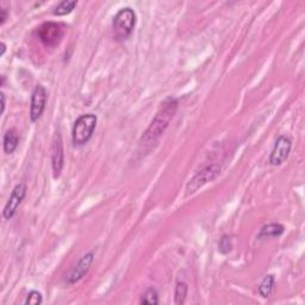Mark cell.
<instances>
[{
  "instance_id": "6da1fadb",
  "label": "cell",
  "mask_w": 305,
  "mask_h": 305,
  "mask_svg": "<svg viewBox=\"0 0 305 305\" xmlns=\"http://www.w3.org/2000/svg\"><path fill=\"white\" fill-rule=\"evenodd\" d=\"M179 106V100L173 97H170L161 104L160 110L157 111L155 117L150 122L149 127L143 132L141 138V145L143 146H154L159 141L161 136L165 134L167 128L170 127L171 122L177 113Z\"/></svg>"
},
{
  "instance_id": "7a4b0ae2",
  "label": "cell",
  "mask_w": 305,
  "mask_h": 305,
  "mask_svg": "<svg viewBox=\"0 0 305 305\" xmlns=\"http://www.w3.org/2000/svg\"><path fill=\"white\" fill-rule=\"evenodd\" d=\"M97 122H98V118L93 113L81 114L80 117L77 118V121L74 122L73 130H72V141L75 147H81L88 143L96 130Z\"/></svg>"
},
{
  "instance_id": "3957f363",
  "label": "cell",
  "mask_w": 305,
  "mask_h": 305,
  "mask_svg": "<svg viewBox=\"0 0 305 305\" xmlns=\"http://www.w3.org/2000/svg\"><path fill=\"white\" fill-rule=\"evenodd\" d=\"M136 25V13L131 7H124L113 17L112 29L117 41H125L130 37Z\"/></svg>"
},
{
  "instance_id": "277c9868",
  "label": "cell",
  "mask_w": 305,
  "mask_h": 305,
  "mask_svg": "<svg viewBox=\"0 0 305 305\" xmlns=\"http://www.w3.org/2000/svg\"><path fill=\"white\" fill-rule=\"evenodd\" d=\"M220 173H221L220 165L218 163L207 165V166L204 167L203 170L197 172V173L191 178V180L187 182V185H186V193H187V195H193V193H196L199 189H202L206 184L214 181L215 179L220 175Z\"/></svg>"
},
{
  "instance_id": "5b68a950",
  "label": "cell",
  "mask_w": 305,
  "mask_h": 305,
  "mask_svg": "<svg viewBox=\"0 0 305 305\" xmlns=\"http://www.w3.org/2000/svg\"><path fill=\"white\" fill-rule=\"evenodd\" d=\"M64 36V27L60 23H48L42 24L38 29V37L46 46H55L61 42Z\"/></svg>"
},
{
  "instance_id": "8992f818",
  "label": "cell",
  "mask_w": 305,
  "mask_h": 305,
  "mask_svg": "<svg viewBox=\"0 0 305 305\" xmlns=\"http://www.w3.org/2000/svg\"><path fill=\"white\" fill-rule=\"evenodd\" d=\"M292 148V141L288 136L281 135L277 138L270 155V163L272 166H280L290 155Z\"/></svg>"
},
{
  "instance_id": "52a82bcc",
  "label": "cell",
  "mask_w": 305,
  "mask_h": 305,
  "mask_svg": "<svg viewBox=\"0 0 305 305\" xmlns=\"http://www.w3.org/2000/svg\"><path fill=\"white\" fill-rule=\"evenodd\" d=\"M48 100V93L44 86L37 85L34 88L31 95L30 102V120L31 122H37L42 117L45 110V104Z\"/></svg>"
},
{
  "instance_id": "ba28073f",
  "label": "cell",
  "mask_w": 305,
  "mask_h": 305,
  "mask_svg": "<svg viewBox=\"0 0 305 305\" xmlns=\"http://www.w3.org/2000/svg\"><path fill=\"white\" fill-rule=\"evenodd\" d=\"M28 186L24 184V182H20V184L16 185V187L12 190L11 192V196L9 200H7L6 205L4 206L3 210V216L5 220H11L14 216V214L17 213L18 207L23 202L25 196H27Z\"/></svg>"
},
{
  "instance_id": "9c48e42d",
  "label": "cell",
  "mask_w": 305,
  "mask_h": 305,
  "mask_svg": "<svg viewBox=\"0 0 305 305\" xmlns=\"http://www.w3.org/2000/svg\"><path fill=\"white\" fill-rule=\"evenodd\" d=\"M64 165V150L63 142L60 132H56L53 139L52 146V167L54 178H59Z\"/></svg>"
},
{
  "instance_id": "30bf717a",
  "label": "cell",
  "mask_w": 305,
  "mask_h": 305,
  "mask_svg": "<svg viewBox=\"0 0 305 305\" xmlns=\"http://www.w3.org/2000/svg\"><path fill=\"white\" fill-rule=\"evenodd\" d=\"M93 260H95V254H93V252L86 253L85 255L79 260V263L75 265L69 275L67 277L68 284L74 285L77 284L78 281H80L81 279L88 273L89 268H91L93 264Z\"/></svg>"
},
{
  "instance_id": "8fae6325",
  "label": "cell",
  "mask_w": 305,
  "mask_h": 305,
  "mask_svg": "<svg viewBox=\"0 0 305 305\" xmlns=\"http://www.w3.org/2000/svg\"><path fill=\"white\" fill-rule=\"evenodd\" d=\"M285 227L280 223H270L267 225H264L260 229L257 239H270V238H279L284 234Z\"/></svg>"
},
{
  "instance_id": "7c38bea8",
  "label": "cell",
  "mask_w": 305,
  "mask_h": 305,
  "mask_svg": "<svg viewBox=\"0 0 305 305\" xmlns=\"http://www.w3.org/2000/svg\"><path fill=\"white\" fill-rule=\"evenodd\" d=\"M18 143H19V136H18L17 131L14 129H10L5 132L3 139V146H4V152L7 155H11L14 150L17 149Z\"/></svg>"
},
{
  "instance_id": "4fadbf2b",
  "label": "cell",
  "mask_w": 305,
  "mask_h": 305,
  "mask_svg": "<svg viewBox=\"0 0 305 305\" xmlns=\"http://www.w3.org/2000/svg\"><path fill=\"white\" fill-rule=\"evenodd\" d=\"M274 284H275V278L273 274H268L263 279V281L260 283L259 285V293L261 297L264 298H268L271 296L272 291L274 289Z\"/></svg>"
},
{
  "instance_id": "5bb4252c",
  "label": "cell",
  "mask_w": 305,
  "mask_h": 305,
  "mask_svg": "<svg viewBox=\"0 0 305 305\" xmlns=\"http://www.w3.org/2000/svg\"><path fill=\"white\" fill-rule=\"evenodd\" d=\"M78 5V2H69V0H64V2H61L57 4L55 6V9H54L53 13L54 16H57V17H62V16H67V14H69L71 12H73V10L77 7Z\"/></svg>"
},
{
  "instance_id": "9a60e30c",
  "label": "cell",
  "mask_w": 305,
  "mask_h": 305,
  "mask_svg": "<svg viewBox=\"0 0 305 305\" xmlns=\"http://www.w3.org/2000/svg\"><path fill=\"white\" fill-rule=\"evenodd\" d=\"M189 286L185 281H179L177 286H175L174 291V303L177 305H182L186 300V296H187Z\"/></svg>"
},
{
  "instance_id": "2e32d148",
  "label": "cell",
  "mask_w": 305,
  "mask_h": 305,
  "mask_svg": "<svg viewBox=\"0 0 305 305\" xmlns=\"http://www.w3.org/2000/svg\"><path fill=\"white\" fill-rule=\"evenodd\" d=\"M141 304L146 305H156L159 304V293L154 288H150L145 292V295L141 298Z\"/></svg>"
},
{
  "instance_id": "e0dca14e",
  "label": "cell",
  "mask_w": 305,
  "mask_h": 305,
  "mask_svg": "<svg viewBox=\"0 0 305 305\" xmlns=\"http://www.w3.org/2000/svg\"><path fill=\"white\" fill-rule=\"evenodd\" d=\"M232 250V240L229 235H223L218 242V252L227 255Z\"/></svg>"
},
{
  "instance_id": "ac0fdd59",
  "label": "cell",
  "mask_w": 305,
  "mask_h": 305,
  "mask_svg": "<svg viewBox=\"0 0 305 305\" xmlns=\"http://www.w3.org/2000/svg\"><path fill=\"white\" fill-rule=\"evenodd\" d=\"M42 302H43V298H42L41 292L35 291V290H32V291L29 292L27 299H25V304H29V305H39L42 304Z\"/></svg>"
},
{
  "instance_id": "d6986e66",
  "label": "cell",
  "mask_w": 305,
  "mask_h": 305,
  "mask_svg": "<svg viewBox=\"0 0 305 305\" xmlns=\"http://www.w3.org/2000/svg\"><path fill=\"white\" fill-rule=\"evenodd\" d=\"M0 25H4V23H5L6 19H7V10L4 9V7H2V17H0Z\"/></svg>"
},
{
  "instance_id": "ffe728a7",
  "label": "cell",
  "mask_w": 305,
  "mask_h": 305,
  "mask_svg": "<svg viewBox=\"0 0 305 305\" xmlns=\"http://www.w3.org/2000/svg\"><path fill=\"white\" fill-rule=\"evenodd\" d=\"M0 97H2V113H4V111H5V105H6V103H5V93H4V92L0 93Z\"/></svg>"
},
{
  "instance_id": "44dd1931",
  "label": "cell",
  "mask_w": 305,
  "mask_h": 305,
  "mask_svg": "<svg viewBox=\"0 0 305 305\" xmlns=\"http://www.w3.org/2000/svg\"><path fill=\"white\" fill-rule=\"evenodd\" d=\"M5 52H6V44L4 42H2V52H0V56H4Z\"/></svg>"
}]
</instances>
